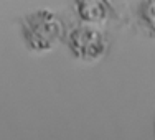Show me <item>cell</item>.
I'll return each mask as SVG.
<instances>
[{
	"label": "cell",
	"instance_id": "6da1fadb",
	"mask_svg": "<svg viewBox=\"0 0 155 140\" xmlns=\"http://www.w3.org/2000/svg\"><path fill=\"white\" fill-rule=\"evenodd\" d=\"M61 23L53 12L40 10L25 18V36L35 50H48L61 35Z\"/></svg>",
	"mask_w": 155,
	"mask_h": 140
},
{
	"label": "cell",
	"instance_id": "3957f363",
	"mask_svg": "<svg viewBox=\"0 0 155 140\" xmlns=\"http://www.w3.org/2000/svg\"><path fill=\"white\" fill-rule=\"evenodd\" d=\"M78 12L87 21H102L110 10L109 0H76Z\"/></svg>",
	"mask_w": 155,
	"mask_h": 140
},
{
	"label": "cell",
	"instance_id": "7a4b0ae2",
	"mask_svg": "<svg viewBox=\"0 0 155 140\" xmlns=\"http://www.w3.org/2000/svg\"><path fill=\"white\" fill-rule=\"evenodd\" d=\"M69 46L79 58L91 60L102 53L104 50V40L101 33L94 28L81 27L76 28L69 36Z\"/></svg>",
	"mask_w": 155,
	"mask_h": 140
}]
</instances>
